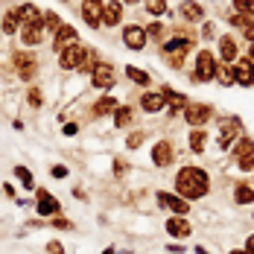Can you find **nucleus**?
<instances>
[{
    "label": "nucleus",
    "instance_id": "nucleus-1",
    "mask_svg": "<svg viewBox=\"0 0 254 254\" xmlns=\"http://www.w3.org/2000/svg\"><path fill=\"white\" fill-rule=\"evenodd\" d=\"M210 193V176L202 167H181L176 173V196L187 199V202H196L204 199Z\"/></svg>",
    "mask_w": 254,
    "mask_h": 254
},
{
    "label": "nucleus",
    "instance_id": "nucleus-2",
    "mask_svg": "<svg viewBox=\"0 0 254 254\" xmlns=\"http://www.w3.org/2000/svg\"><path fill=\"white\" fill-rule=\"evenodd\" d=\"M193 47H196V38H190V35H176V38H170L167 44H161V56H164V62H167L173 70H181L187 53L193 50Z\"/></svg>",
    "mask_w": 254,
    "mask_h": 254
},
{
    "label": "nucleus",
    "instance_id": "nucleus-3",
    "mask_svg": "<svg viewBox=\"0 0 254 254\" xmlns=\"http://www.w3.org/2000/svg\"><path fill=\"white\" fill-rule=\"evenodd\" d=\"M216 67H219L216 56L210 50H199L196 53V67H193L190 79H193V82H213V79H216Z\"/></svg>",
    "mask_w": 254,
    "mask_h": 254
},
{
    "label": "nucleus",
    "instance_id": "nucleus-4",
    "mask_svg": "<svg viewBox=\"0 0 254 254\" xmlns=\"http://www.w3.org/2000/svg\"><path fill=\"white\" fill-rule=\"evenodd\" d=\"M35 213H38L41 219L62 216V202L53 196L47 187H35Z\"/></svg>",
    "mask_w": 254,
    "mask_h": 254
},
{
    "label": "nucleus",
    "instance_id": "nucleus-5",
    "mask_svg": "<svg viewBox=\"0 0 254 254\" xmlns=\"http://www.w3.org/2000/svg\"><path fill=\"white\" fill-rule=\"evenodd\" d=\"M243 120L240 117H219V137H216V143H219V149H231L243 134Z\"/></svg>",
    "mask_w": 254,
    "mask_h": 254
},
{
    "label": "nucleus",
    "instance_id": "nucleus-6",
    "mask_svg": "<svg viewBox=\"0 0 254 254\" xmlns=\"http://www.w3.org/2000/svg\"><path fill=\"white\" fill-rule=\"evenodd\" d=\"M85 56H88V47H85L82 41H76V44H70V47H64V50L59 53V67H62L64 73L79 70L82 62H85Z\"/></svg>",
    "mask_w": 254,
    "mask_h": 254
},
{
    "label": "nucleus",
    "instance_id": "nucleus-7",
    "mask_svg": "<svg viewBox=\"0 0 254 254\" xmlns=\"http://www.w3.org/2000/svg\"><path fill=\"white\" fill-rule=\"evenodd\" d=\"M91 85L100 88V91H108L117 85V67L111 62H97L94 70H91Z\"/></svg>",
    "mask_w": 254,
    "mask_h": 254
},
{
    "label": "nucleus",
    "instance_id": "nucleus-8",
    "mask_svg": "<svg viewBox=\"0 0 254 254\" xmlns=\"http://www.w3.org/2000/svg\"><path fill=\"white\" fill-rule=\"evenodd\" d=\"M210 117H213V108L207 102H187V108H184V120L193 128H204L210 123Z\"/></svg>",
    "mask_w": 254,
    "mask_h": 254
},
{
    "label": "nucleus",
    "instance_id": "nucleus-9",
    "mask_svg": "<svg viewBox=\"0 0 254 254\" xmlns=\"http://www.w3.org/2000/svg\"><path fill=\"white\" fill-rule=\"evenodd\" d=\"M12 64H15V73L24 79V82H32V79L38 76V59H35L32 53L18 50L12 56Z\"/></svg>",
    "mask_w": 254,
    "mask_h": 254
},
{
    "label": "nucleus",
    "instance_id": "nucleus-10",
    "mask_svg": "<svg viewBox=\"0 0 254 254\" xmlns=\"http://www.w3.org/2000/svg\"><path fill=\"white\" fill-rule=\"evenodd\" d=\"M155 199H158V204H161L164 210H170L173 216H187V213H190V202L181 199V196H176V193H164V190H158Z\"/></svg>",
    "mask_w": 254,
    "mask_h": 254
},
{
    "label": "nucleus",
    "instance_id": "nucleus-11",
    "mask_svg": "<svg viewBox=\"0 0 254 254\" xmlns=\"http://www.w3.org/2000/svg\"><path fill=\"white\" fill-rule=\"evenodd\" d=\"M161 97H164V105H167L170 117L184 114V108H187V97H184V94H178L173 85H161Z\"/></svg>",
    "mask_w": 254,
    "mask_h": 254
},
{
    "label": "nucleus",
    "instance_id": "nucleus-12",
    "mask_svg": "<svg viewBox=\"0 0 254 254\" xmlns=\"http://www.w3.org/2000/svg\"><path fill=\"white\" fill-rule=\"evenodd\" d=\"M146 26H140V24H128V26H123V44H126L128 50H143L146 47Z\"/></svg>",
    "mask_w": 254,
    "mask_h": 254
},
{
    "label": "nucleus",
    "instance_id": "nucleus-13",
    "mask_svg": "<svg viewBox=\"0 0 254 254\" xmlns=\"http://www.w3.org/2000/svg\"><path fill=\"white\" fill-rule=\"evenodd\" d=\"M102 6L105 0H82V21L91 26V29H100L102 26Z\"/></svg>",
    "mask_w": 254,
    "mask_h": 254
},
{
    "label": "nucleus",
    "instance_id": "nucleus-14",
    "mask_svg": "<svg viewBox=\"0 0 254 254\" xmlns=\"http://www.w3.org/2000/svg\"><path fill=\"white\" fill-rule=\"evenodd\" d=\"M231 76L237 85H243V88H252L254 85V64L249 59H237L234 64H231Z\"/></svg>",
    "mask_w": 254,
    "mask_h": 254
},
{
    "label": "nucleus",
    "instance_id": "nucleus-15",
    "mask_svg": "<svg viewBox=\"0 0 254 254\" xmlns=\"http://www.w3.org/2000/svg\"><path fill=\"white\" fill-rule=\"evenodd\" d=\"M79 41V32L73 24H62L59 29H56V35H53V50L62 53L64 47H70V44H76Z\"/></svg>",
    "mask_w": 254,
    "mask_h": 254
},
{
    "label": "nucleus",
    "instance_id": "nucleus-16",
    "mask_svg": "<svg viewBox=\"0 0 254 254\" xmlns=\"http://www.w3.org/2000/svg\"><path fill=\"white\" fill-rule=\"evenodd\" d=\"M164 231H167L173 240H187V237L193 234V225L187 222V216H170V219L164 222Z\"/></svg>",
    "mask_w": 254,
    "mask_h": 254
},
{
    "label": "nucleus",
    "instance_id": "nucleus-17",
    "mask_svg": "<svg viewBox=\"0 0 254 254\" xmlns=\"http://www.w3.org/2000/svg\"><path fill=\"white\" fill-rule=\"evenodd\" d=\"M176 161V146L170 140H158L152 146V164L155 167H170Z\"/></svg>",
    "mask_w": 254,
    "mask_h": 254
},
{
    "label": "nucleus",
    "instance_id": "nucleus-18",
    "mask_svg": "<svg viewBox=\"0 0 254 254\" xmlns=\"http://www.w3.org/2000/svg\"><path fill=\"white\" fill-rule=\"evenodd\" d=\"M178 18L187 21V24H202L204 21L202 3H196V0H181V6H178Z\"/></svg>",
    "mask_w": 254,
    "mask_h": 254
},
{
    "label": "nucleus",
    "instance_id": "nucleus-19",
    "mask_svg": "<svg viewBox=\"0 0 254 254\" xmlns=\"http://www.w3.org/2000/svg\"><path fill=\"white\" fill-rule=\"evenodd\" d=\"M18 21H21V26H41L44 12H41L35 3H21V6H18Z\"/></svg>",
    "mask_w": 254,
    "mask_h": 254
},
{
    "label": "nucleus",
    "instance_id": "nucleus-20",
    "mask_svg": "<svg viewBox=\"0 0 254 254\" xmlns=\"http://www.w3.org/2000/svg\"><path fill=\"white\" fill-rule=\"evenodd\" d=\"M219 59H222L225 64H234V62L240 59V44H237L234 35H222V38H219Z\"/></svg>",
    "mask_w": 254,
    "mask_h": 254
},
{
    "label": "nucleus",
    "instance_id": "nucleus-21",
    "mask_svg": "<svg viewBox=\"0 0 254 254\" xmlns=\"http://www.w3.org/2000/svg\"><path fill=\"white\" fill-rule=\"evenodd\" d=\"M123 24V3L120 0H108L102 6V26H117Z\"/></svg>",
    "mask_w": 254,
    "mask_h": 254
},
{
    "label": "nucleus",
    "instance_id": "nucleus-22",
    "mask_svg": "<svg viewBox=\"0 0 254 254\" xmlns=\"http://www.w3.org/2000/svg\"><path fill=\"white\" fill-rule=\"evenodd\" d=\"M140 108H143L146 114L164 111V97H161V91H146V94H140Z\"/></svg>",
    "mask_w": 254,
    "mask_h": 254
},
{
    "label": "nucleus",
    "instance_id": "nucleus-23",
    "mask_svg": "<svg viewBox=\"0 0 254 254\" xmlns=\"http://www.w3.org/2000/svg\"><path fill=\"white\" fill-rule=\"evenodd\" d=\"M21 44L24 47H38L44 41V26H21Z\"/></svg>",
    "mask_w": 254,
    "mask_h": 254
},
{
    "label": "nucleus",
    "instance_id": "nucleus-24",
    "mask_svg": "<svg viewBox=\"0 0 254 254\" xmlns=\"http://www.w3.org/2000/svg\"><path fill=\"white\" fill-rule=\"evenodd\" d=\"M120 108V102H117V97H111V94H105V97H100V100L94 102V108H91V114L94 117H105V114H114Z\"/></svg>",
    "mask_w": 254,
    "mask_h": 254
},
{
    "label": "nucleus",
    "instance_id": "nucleus-25",
    "mask_svg": "<svg viewBox=\"0 0 254 254\" xmlns=\"http://www.w3.org/2000/svg\"><path fill=\"white\" fill-rule=\"evenodd\" d=\"M0 32H3V35H18V32H21L18 6H15V9H6V15H3V21H0Z\"/></svg>",
    "mask_w": 254,
    "mask_h": 254
},
{
    "label": "nucleus",
    "instance_id": "nucleus-26",
    "mask_svg": "<svg viewBox=\"0 0 254 254\" xmlns=\"http://www.w3.org/2000/svg\"><path fill=\"white\" fill-rule=\"evenodd\" d=\"M12 176L18 178V184H21L24 190H35V187H38V184H35V176H32V170L24 167V164H15V167H12Z\"/></svg>",
    "mask_w": 254,
    "mask_h": 254
},
{
    "label": "nucleus",
    "instance_id": "nucleus-27",
    "mask_svg": "<svg viewBox=\"0 0 254 254\" xmlns=\"http://www.w3.org/2000/svg\"><path fill=\"white\" fill-rule=\"evenodd\" d=\"M234 202L237 204H252L254 202V187L249 181H237V184H234Z\"/></svg>",
    "mask_w": 254,
    "mask_h": 254
},
{
    "label": "nucleus",
    "instance_id": "nucleus-28",
    "mask_svg": "<svg viewBox=\"0 0 254 254\" xmlns=\"http://www.w3.org/2000/svg\"><path fill=\"white\" fill-rule=\"evenodd\" d=\"M231 155H234V161H240V158H249V155H254V140L249 137V134H243L234 146H231Z\"/></svg>",
    "mask_w": 254,
    "mask_h": 254
},
{
    "label": "nucleus",
    "instance_id": "nucleus-29",
    "mask_svg": "<svg viewBox=\"0 0 254 254\" xmlns=\"http://www.w3.org/2000/svg\"><path fill=\"white\" fill-rule=\"evenodd\" d=\"M187 137H190V152H193V155H202L204 146H207V131H204V128H193Z\"/></svg>",
    "mask_w": 254,
    "mask_h": 254
},
{
    "label": "nucleus",
    "instance_id": "nucleus-30",
    "mask_svg": "<svg viewBox=\"0 0 254 254\" xmlns=\"http://www.w3.org/2000/svg\"><path fill=\"white\" fill-rule=\"evenodd\" d=\"M62 24H64V21H62V15H59V12H53V9H47V12H44V21H41V26H44V32H50V35H56V29H59Z\"/></svg>",
    "mask_w": 254,
    "mask_h": 254
},
{
    "label": "nucleus",
    "instance_id": "nucleus-31",
    "mask_svg": "<svg viewBox=\"0 0 254 254\" xmlns=\"http://www.w3.org/2000/svg\"><path fill=\"white\" fill-rule=\"evenodd\" d=\"M131 120H134V108H128V105H120V108L114 111V126H117V128H126Z\"/></svg>",
    "mask_w": 254,
    "mask_h": 254
},
{
    "label": "nucleus",
    "instance_id": "nucleus-32",
    "mask_svg": "<svg viewBox=\"0 0 254 254\" xmlns=\"http://www.w3.org/2000/svg\"><path fill=\"white\" fill-rule=\"evenodd\" d=\"M126 76L134 82V85H140V88H146L152 79H149V73L146 70H140V67H134V64H126Z\"/></svg>",
    "mask_w": 254,
    "mask_h": 254
},
{
    "label": "nucleus",
    "instance_id": "nucleus-33",
    "mask_svg": "<svg viewBox=\"0 0 254 254\" xmlns=\"http://www.w3.org/2000/svg\"><path fill=\"white\" fill-rule=\"evenodd\" d=\"M143 140H146V131H140V128L128 131V137H126V149H140V146H143Z\"/></svg>",
    "mask_w": 254,
    "mask_h": 254
},
{
    "label": "nucleus",
    "instance_id": "nucleus-34",
    "mask_svg": "<svg viewBox=\"0 0 254 254\" xmlns=\"http://www.w3.org/2000/svg\"><path fill=\"white\" fill-rule=\"evenodd\" d=\"M26 102H29V108H41V105H44V94H41L38 85H32V88L26 91Z\"/></svg>",
    "mask_w": 254,
    "mask_h": 254
},
{
    "label": "nucleus",
    "instance_id": "nucleus-35",
    "mask_svg": "<svg viewBox=\"0 0 254 254\" xmlns=\"http://www.w3.org/2000/svg\"><path fill=\"white\" fill-rule=\"evenodd\" d=\"M143 9H146L149 15L158 18V15H164V12H167V0H143Z\"/></svg>",
    "mask_w": 254,
    "mask_h": 254
},
{
    "label": "nucleus",
    "instance_id": "nucleus-36",
    "mask_svg": "<svg viewBox=\"0 0 254 254\" xmlns=\"http://www.w3.org/2000/svg\"><path fill=\"white\" fill-rule=\"evenodd\" d=\"M234 12H240L246 18H254V0H234Z\"/></svg>",
    "mask_w": 254,
    "mask_h": 254
},
{
    "label": "nucleus",
    "instance_id": "nucleus-37",
    "mask_svg": "<svg viewBox=\"0 0 254 254\" xmlns=\"http://www.w3.org/2000/svg\"><path fill=\"white\" fill-rule=\"evenodd\" d=\"M164 32H167V29H164V24H161V21H155V24L146 26V38H158L161 44H164Z\"/></svg>",
    "mask_w": 254,
    "mask_h": 254
},
{
    "label": "nucleus",
    "instance_id": "nucleus-38",
    "mask_svg": "<svg viewBox=\"0 0 254 254\" xmlns=\"http://www.w3.org/2000/svg\"><path fill=\"white\" fill-rule=\"evenodd\" d=\"M216 79H219L222 85H234V76H231V64H225V62H222V64L216 67Z\"/></svg>",
    "mask_w": 254,
    "mask_h": 254
},
{
    "label": "nucleus",
    "instance_id": "nucleus-39",
    "mask_svg": "<svg viewBox=\"0 0 254 254\" xmlns=\"http://www.w3.org/2000/svg\"><path fill=\"white\" fill-rule=\"evenodd\" d=\"M47 225H53V228H62V231H70V228H73V222H70V219H64V216H53V219H47Z\"/></svg>",
    "mask_w": 254,
    "mask_h": 254
},
{
    "label": "nucleus",
    "instance_id": "nucleus-40",
    "mask_svg": "<svg viewBox=\"0 0 254 254\" xmlns=\"http://www.w3.org/2000/svg\"><path fill=\"white\" fill-rule=\"evenodd\" d=\"M44 252L47 254H64V243H62V240H50V243L44 246Z\"/></svg>",
    "mask_w": 254,
    "mask_h": 254
},
{
    "label": "nucleus",
    "instance_id": "nucleus-41",
    "mask_svg": "<svg viewBox=\"0 0 254 254\" xmlns=\"http://www.w3.org/2000/svg\"><path fill=\"white\" fill-rule=\"evenodd\" d=\"M249 21H252V18H246V15H240V12H234V15L228 18V24H231V26H237V29H243V26L249 24Z\"/></svg>",
    "mask_w": 254,
    "mask_h": 254
},
{
    "label": "nucleus",
    "instance_id": "nucleus-42",
    "mask_svg": "<svg viewBox=\"0 0 254 254\" xmlns=\"http://www.w3.org/2000/svg\"><path fill=\"white\" fill-rule=\"evenodd\" d=\"M50 176L53 178H67V176H70V170H67L64 164H56V167L50 170Z\"/></svg>",
    "mask_w": 254,
    "mask_h": 254
},
{
    "label": "nucleus",
    "instance_id": "nucleus-43",
    "mask_svg": "<svg viewBox=\"0 0 254 254\" xmlns=\"http://www.w3.org/2000/svg\"><path fill=\"white\" fill-rule=\"evenodd\" d=\"M111 170H114V176H126V173H128V164H126V161H123V158H117Z\"/></svg>",
    "mask_w": 254,
    "mask_h": 254
},
{
    "label": "nucleus",
    "instance_id": "nucleus-44",
    "mask_svg": "<svg viewBox=\"0 0 254 254\" xmlns=\"http://www.w3.org/2000/svg\"><path fill=\"white\" fill-rule=\"evenodd\" d=\"M243 35L249 38V44H254V18H252V21H249L246 26H243Z\"/></svg>",
    "mask_w": 254,
    "mask_h": 254
},
{
    "label": "nucleus",
    "instance_id": "nucleus-45",
    "mask_svg": "<svg viewBox=\"0 0 254 254\" xmlns=\"http://www.w3.org/2000/svg\"><path fill=\"white\" fill-rule=\"evenodd\" d=\"M62 131H64V137H73V134L79 131V126H76V123H64V126H62Z\"/></svg>",
    "mask_w": 254,
    "mask_h": 254
},
{
    "label": "nucleus",
    "instance_id": "nucleus-46",
    "mask_svg": "<svg viewBox=\"0 0 254 254\" xmlns=\"http://www.w3.org/2000/svg\"><path fill=\"white\" fill-rule=\"evenodd\" d=\"M202 35L207 38V41H210V38L216 35V26H213V24H204V26H202Z\"/></svg>",
    "mask_w": 254,
    "mask_h": 254
},
{
    "label": "nucleus",
    "instance_id": "nucleus-47",
    "mask_svg": "<svg viewBox=\"0 0 254 254\" xmlns=\"http://www.w3.org/2000/svg\"><path fill=\"white\" fill-rule=\"evenodd\" d=\"M3 193H6L9 199H18V193H15V184H3Z\"/></svg>",
    "mask_w": 254,
    "mask_h": 254
},
{
    "label": "nucleus",
    "instance_id": "nucleus-48",
    "mask_svg": "<svg viewBox=\"0 0 254 254\" xmlns=\"http://www.w3.org/2000/svg\"><path fill=\"white\" fill-rule=\"evenodd\" d=\"M246 252H249V254H254V234L249 237V240H246Z\"/></svg>",
    "mask_w": 254,
    "mask_h": 254
},
{
    "label": "nucleus",
    "instance_id": "nucleus-49",
    "mask_svg": "<svg viewBox=\"0 0 254 254\" xmlns=\"http://www.w3.org/2000/svg\"><path fill=\"white\" fill-rule=\"evenodd\" d=\"M246 59H249V62L254 64V44H249V56H246Z\"/></svg>",
    "mask_w": 254,
    "mask_h": 254
},
{
    "label": "nucleus",
    "instance_id": "nucleus-50",
    "mask_svg": "<svg viewBox=\"0 0 254 254\" xmlns=\"http://www.w3.org/2000/svg\"><path fill=\"white\" fill-rule=\"evenodd\" d=\"M196 254H210V252H207L204 246H196Z\"/></svg>",
    "mask_w": 254,
    "mask_h": 254
},
{
    "label": "nucleus",
    "instance_id": "nucleus-51",
    "mask_svg": "<svg viewBox=\"0 0 254 254\" xmlns=\"http://www.w3.org/2000/svg\"><path fill=\"white\" fill-rule=\"evenodd\" d=\"M228 254H249V252H246V249H231Z\"/></svg>",
    "mask_w": 254,
    "mask_h": 254
},
{
    "label": "nucleus",
    "instance_id": "nucleus-52",
    "mask_svg": "<svg viewBox=\"0 0 254 254\" xmlns=\"http://www.w3.org/2000/svg\"><path fill=\"white\" fill-rule=\"evenodd\" d=\"M102 254H117V249H114V246H108V249H105Z\"/></svg>",
    "mask_w": 254,
    "mask_h": 254
},
{
    "label": "nucleus",
    "instance_id": "nucleus-53",
    "mask_svg": "<svg viewBox=\"0 0 254 254\" xmlns=\"http://www.w3.org/2000/svg\"><path fill=\"white\" fill-rule=\"evenodd\" d=\"M123 3H128V6H134V3H140V0H123Z\"/></svg>",
    "mask_w": 254,
    "mask_h": 254
},
{
    "label": "nucleus",
    "instance_id": "nucleus-54",
    "mask_svg": "<svg viewBox=\"0 0 254 254\" xmlns=\"http://www.w3.org/2000/svg\"><path fill=\"white\" fill-rule=\"evenodd\" d=\"M62 3H70V0H62Z\"/></svg>",
    "mask_w": 254,
    "mask_h": 254
},
{
    "label": "nucleus",
    "instance_id": "nucleus-55",
    "mask_svg": "<svg viewBox=\"0 0 254 254\" xmlns=\"http://www.w3.org/2000/svg\"><path fill=\"white\" fill-rule=\"evenodd\" d=\"M123 254H131V252H123Z\"/></svg>",
    "mask_w": 254,
    "mask_h": 254
},
{
    "label": "nucleus",
    "instance_id": "nucleus-56",
    "mask_svg": "<svg viewBox=\"0 0 254 254\" xmlns=\"http://www.w3.org/2000/svg\"><path fill=\"white\" fill-rule=\"evenodd\" d=\"M252 173H254V170H252Z\"/></svg>",
    "mask_w": 254,
    "mask_h": 254
}]
</instances>
